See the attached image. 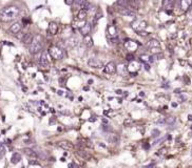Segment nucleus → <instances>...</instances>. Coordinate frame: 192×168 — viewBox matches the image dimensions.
<instances>
[{"label":"nucleus","instance_id":"19","mask_svg":"<svg viewBox=\"0 0 192 168\" xmlns=\"http://www.w3.org/2000/svg\"><path fill=\"white\" fill-rule=\"evenodd\" d=\"M26 151V155H28L29 157H32V158H39V153L37 151H35V150H33V149H26L24 150Z\"/></svg>","mask_w":192,"mask_h":168},{"label":"nucleus","instance_id":"29","mask_svg":"<svg viewBox=\"0 0 192 168\" xmlns=\"http://www.w3.org/2000/svg\"><path fill=\"white\" fill-rule=\"evenodd\" d=\"M101 16H102V14H101V13L96 14V15H95V20H98V19H99V18H100Z\"/></svg>","mask_w":192,"mask_h":168},{"label":"nucleus","instance_id":"9","mask_svg":"<svg viewBox=\"0 0 192 168\" xmlns=\"http://www.w3.org/2000/svg\"><path fill=\"white\" fill-rule=\"evenodd\" d=\"M21 29H22V25H21V23H20V22H15V23H13V24L11 25L10 32L12 33V34H14V35H16V34L20 33Z\"/></svg>","mask_w":192,"mask_h":168},{"label":"nucleus","instance_id":"17","mask_svg":"<svg viewBox=\"0 0 192 168\" xmlns=\"http://www.w3.org/2000/svg\"><path fill=\"white\" fill-rule=\"evenodd\" d=\"M58 31V25L56 24L55 22H51L49 25V32L51 35H55L56 33Z\"/></svg>","mask_w":192,"mask_h":168},{"label":"nucleus","instance_id":"3","mask_svg":"<svg viewBox=\"0 0 192 168\" xmlns=\"http://www.w3.org/2000/svg\"><path fill=\"white\" fill-rule=\"evenodd\" d=\"M49 55L51 58L55 59V60H61V59L63 58L65 54H63L62 49H60L59 46L53 45L51 46L49 49Z\"/></svg>","mask_w":192,"mask_h":168},{"label":"nucleus","instance_id":"18","mask_svg":"<svg viewBox=\"0 0 192 168\" xmlns=\"http://www.w3.org/2000/svg\"><path fill=\"white\" fill-rule=\"evenodd\" d=\"M148 47L150 49H156V47H160V42L155 40V39H152V40H150L148 42Z\"/></svg>","mask_w":192,"mask_h":168},{"label":"nucleus","instance_id":"12","mask_svg":"<svg viewBox=\"0 0 192 168\" xmlns=\"http://www.w3.org/2000/svg\"><path fill=\"white\" fill-rule=\"evenodd\" d=\"M33 38H34V35H33L32 33H28V34H26L22 38L23 44H26V45H30V44H31V42L33 41Z\"/></svg>","mask_w":192,"mask_h":168},{"label":"nucleus","instance_id":"27","mask_svg":"<svg viewBox=\"0 0 192 168\" xmlns=\"http://www.w3.org/2000/svg\"><path fill=\"white\" fill-rule=\"evenodd\" d=\"M130 124H132V120H125V125H130Z\"/></svg>","mask_w":192,"mask_h":168},{"label":"nucleus","instance_id":"25","mask_svg":"<svg viewBox=\"0 0 192 168\" xmlns=\"http://www.w3.org/2000/svg\"><path fill=\"white\" fill-rule=\"evenodd\" d=\"M175 121H176V119L174 118V117H170V118L165 120V122L168 123V124H173V123H175Z\"/></svg>","mask_w":192,"mask_h":168},{"label":"nucleus","instance_id":"7","mask_svg":"<svg viewBox=\"0 0 192 168\" xmlns=\"http://www.w3.org/2000/svg\"><path fill=\"white\" fill-rule=\"evenodd\" d=\"M91 29H92L91 23L85 22L82 26H80V27H79V32H80V34H82L84 36H86V35H89V34H90Z\"/></svg>","mask_w":192,"mask_h":168},{"label":"nucleus","instance_id":"13","mask_svg":"<svg viewBox=\"0 0 192 168\" xmlns=\"http://www.w3.org/2000/svg\"><path fill=\"white\" fill-rule=\"evenodd\" d=\"M59 147H61L62 149H65V150H69V149H72L73 148V145L71 144V142H69V141H60L58 143Z\"/></svg>","mask_w":192,"mask_h":168},{"label":"nucleus","instance_id":"4","mask_svg":"<svg viewBox=\"0 0 192 168\" xmlns=\"http://www.w3.org/2000/svg\"><path fill=\"white\" fill-rule=\"evenodd\" d=\"M39 64L40 66H42V67H49L50 64H51V60L49 58V54L46 52H43L40 56V59H39Z\"/></svg>","mask_w":192,"mask_h":168},{"label":"nucleus","instance_id":"8","mask_svg":"<svg viewBox=\"0 0 192 168\" xmlns=\"http://www.w3.org/2000/svg\"><path fill=\"white\" fill-rule=\"evenodd\" d=\"M88 64L93 68H101L102 67V63H101L97 58H90L88 61Z\"/></svg>","mask_w":192,"mask_h":168},{"label":"nucleus","instance_id":"20","mask_svg":"<svg viewBox=\"0 0 192 168\" xmlns=\"http://www.w3.org/2000/svg\"><path fill=\"white\" fill-rule=\"evenodd\" d=\"M86 17H87V12L84 10H79L77 14V20L78 21H86Z\"/></svg>","mask_w":192,"mask_h":168},{"label":"nucleus","instance_id":"22","mask_svg":"<svg viewBox=\"0 0 192 168\" xmlns=\"http://www.w3.org/2000/svg\"><path fill=\"white\" fill-rule=\"evenodd\" d=\"M173 4H174V0H164L163 5L165 9H172Z\"/></svg>","mask_w":192,"mask_h":168},{"label":"nucleus","instance_id":"16","mask_svg":"<svg viewBox=\"0 0 192 168\" xmlns=\"http://www.w3.org/2000/svg\"><path fill=\"white\" fill-rule=\"evenodd\" d=\"M125 46L127 47L129 51H135V49H137V44L135 43L134 41H127L126 43H125Z\"/></svg>","mask_w":192,"mask_h":168},{"label":"nucleus","instance_id":"1","mask_svg":"<svg viewBox=\"0 0 192 168\" xmlns=\"http://www.w3.org/2000/svg\"><path fill=\"white\" fill-rule=\"evenodd\" d=\"M20 13V9L16 5H9L5 7L0 12V20L2 22H11L18 17Z\"/></svg>","mask_w":192,"mask_h":168},{"label":"nucleus","instance_id":"30","mask_svg":"<svg viewBox=\"0 0 192 168\" xmlns=\"http://www.w3.org/2000/svg\"><path fill=\"white\" fill-rule=\"evenodd\" d=\"M73 2H74V0H65V3L69 4V5H72Z\"/></svg>","mask_w":192,"mask_h":168},{"label":"nucleus","instance_id":"5","mask_svg":"<svg viewBox=\"0 0 192 168\" xmlns=\"http://www.w3.org/2000/svg\"><path fill=\"white\" fill-rule=\"evenodd\" d=\"M118 13L121 14V15H123V16H128V17H134L136 15L134 10H132L130 7H121L118 10Z\"/></svg>","mask_w":192,"mask_h":168},{"label":"nucleus","instance_id":"15","mask_svg":"<svg viewBox=\"0 0 192 168\" xmlns=\"http://www.w3.org/2000/svg\"><path fill=\"white\" fill-rule=\"evenodd\" d=\"M181 1V7L182 10L187 11L189 9V7L191 5L192 3V0H179Z\"/></svg>","mask_w":192,"mask_h":168},{"label":"nucleus","instance_id":"26","mask_svg":"<svg viewBox=\"0 0 192 168\" xmlns=\"http://www.w3.org/2000/svg\"><path fill=\"white\" fill-rule=\"evenodd\" d=\"M152 136L153 137H158L160 136V130H157V129H154L152 131Z\"/></svg>","mask_w":192,"mask_h":168},{"label":"nucleus","instance_id":"23","mask_svg":"<svg viewBox=\"0 0 192 168\" xmlns=\"http://www.w3.org/2000/svg\"><path fill=\"white\" fill-rule=\"evenodd\" d=\"M21 160V157H20L19 153H14L13 157H12V163H14V164H16V163H18V162Z\"/></svg>","mask_w":192,"mask_h":168},{"label":"nucleus","instance_id":"11","mask_svg":"<svg viewBox=\"0 0 192 168\" xmlns=\"http://www.w3.org/2000/svg\"><path fill=\"white\" fill-rule=\"evenodd\" d=\"M146 24L147 23L145 22V21H137V22L133 23V27L135 31H137V32H141L143 29H145Z\"/></svg>","mask_w":192,"mask_h":168},{"label":"nucleus","instance_id":"6","mask_svg":"<svg viewBox=\"0 0 192 168\" xmlns=\"http://www.w3.org/2000/svg\"><path fill=\"white\" fill-rule=\"evenodd\" d=\"M104 73H107V74H109V75H113L116 73L117 67H116V65H115L114 62H109V63L104 66Z\"/></svg>","mask_w":192,"mask_h":168},{"label":"nucleus","instance_id":"2","mask_svg":"<svg viewBox=\"0 0 192 168\" xmlns=\"http://www.w3.org/2000/svg\"><path fill=\"white\" fill-rule=\"evenodd\" d=\"M42 47H43L42 37H41V35L37 34L36 36H34L33 41L31 42V44L29 45V51L31 54L36 55V54H38V53H40L42 51Z\"/></svg>","mask_w":192,"mask_h":168},{"label":"nucleus","instance_id":"21","mask_svg":"<svg viewBox=\"0 0 192 168\" xmlns=\"http://www.w3.org/2000/svg\"><path fill=\"white\" fill-rule=\"evenodd\" d=\"M82 3H84V0H74V2H73V4H72V7L79 11V10H82Z\"/></svg>","mask_w":192,"mask_h":168},{"label":"nucleus","instance_id":"24","mask_svg":"<svg viewBox=\"0 0 192 168\" xmlns=\"http://www.w3.org/2000/svg\"><path fill=\"white\" fill-rule=\"evenodd\" d=\"M117 4L121 7H129V2H128V0H118Z\"/></svg>","mask_w":192,"mask_h":168},{"label":"nucleus","instance_id":"14","mask_svg":"<svg viewBox=\"0 0 192 168\" xmlns=\"http://www.w3.org/2000/svg\"><path fill=\"white\" fill-rule=\"evenodd\" d=\"M84 44L87 47H92L93 46V38L90 35H86L84 37Z\"/></svg>","mask_w":192,"mask_h":168},{"label":"nucleus","instance_id":"28","mask_svg":"<svg viewBox=\"0 0 192 168\" xmlns=\"http://www.w3.org/2000/svg\"><path fill=\"white\" fill-rule=\"evenodd\" d=\"M127 60L128 61H132V60H133V55H131V54H129V55L127 56Z\"/></svg>","mask_w":192,"mask_h":168},{"label":"nucleus","instance_id":"10","mask_svg":"<svg viewBox=\"0 0 192 168\" xmlns=\"http://www.w3.org/2000/svg\"><path fill=\"white\" fill-rule=\"evenodd\" d=\"M108 32H109V36L111 37V40H112V41L117 40V31L115 29V26L110 25L109 29H108Z\"/></svg>","mask_w":192,"mask_h":168}]
</instances>
